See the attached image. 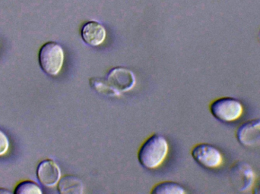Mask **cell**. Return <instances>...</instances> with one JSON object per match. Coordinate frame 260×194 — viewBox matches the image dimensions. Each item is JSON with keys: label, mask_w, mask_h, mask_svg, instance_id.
<instances>
[{"label": "cell", "mask_w": 260, "mask_h": 194, "mask_svg": "<svg viewBox=\"0 0 260 194\" xmlns=\"http://www.w3.org/2000/svg\"><path fill=\"white\" fill-rule=\"evenodd\" d=\"M168 140L160 134H153L141 146L138 160L141 166L147 169H154L163 163L168 156Z\"/></svg>", "instance_id": "obj_1"}, {"label": "cell", "mask_w": 260, "mask_h": 194, "mask_svg": "<svg viewBox=\"0 0 260 194\" xmlns=\"http://www.w3.org/2000/svg\"><path fill=\"white\" fill-rule=\"evenodd\" d=\"M62 47L56 42L46 43L41 47L38 53V62L41 69L50 76L59 74L64 63Z\"/></svg>", "instance_id": "obj_2"}, {"label": "cell", "mask_w": 260, "mask_h": 194, "mask_svg": "<svg viewBox=\"0 0 260 194\" xmlns=\"http://www.w3.org/2000/svg\"><path fill=\"white\" fill-rule=\"evenodd\" d=\"M212 115L223 123H233L244 114V105L239 99L233 97H221L211 103Z\"/></svg>", "instance_id": "obj_3"}, {"label": "cell", "mask_w": 260, "mask_h": 194, "mask_svg": "<svg viewBox=\"0 0 260 194\" xmlns=\"http://www.w3.org/2000/svg\"><path fill=\"white\" fill-rule=\"evenodd\" d=\"M192 158L200 166L207 169L220 167L224 162L221 151L209 143H199L191 151Z\"/></svg>", "instance_id": "obj_4"}, {"label": "cell", "mask_w": 260, "mask_h": 194, "mask_svg": "<svg viewBox=\"0 0 260 194\" xmlns=\"http://www.w3.org/2000/svg\"><path fill=\"white\" fill-rule=\"evenodd\" d=\"M253 168L245 162H238L230 169V180L233 187L240 192L252 188L256 178Z\"/></svg>", "instance_id": "obj_5"}, {"label": "cell", "mask_w": 260, "mask_h": 194, "mask_svg": "<svg viewBox=\"0 0 260 194\" xmlns=\"http://www.w3.org/2000/svg\"><path fill=\"white\" fill-rule=\"evenodd\" d=\"M107 81L120 94L131 91L136 85V77L133 71L123 67L111 69L107 76Z\"/></svg>", "instance_id": "obj_6"}, {"label": "cell", "mask_w": 260, "mask_h": 194, "mask_svg": "<svg viewBox=\"0 0 260 194\" xmlns=\"http://www.w3.org/2000/svg\"><path fill=\"white\" fill-rule=\"evenodd\" d=\"M238 141L245 147H255L260 144V119L247 121L238 128Z\"/></svg>", "instance_id": "obj_7"}, {"label": "cell", "mask_w": 260, "mask_h": 194, "mask_svg": "<svg viewBox=\"0 0 260 194\" xmlns=\"http://www.w3.org/2000/svg\"><path fill=\"white\" fill-rule=\"evenodd\" d=\"M37 176L43 185L47 187H53L60 180V169L53 160H43L38 165Z\"/></svg>", "instance_id": "obj_8"}, {"label": "cell", "mask_w": 260, "mask_h": 194, "mask_svg": "<svg viewBox=\"0 0 260 194\" xmlns=\"http://www.w3.org/2000/svg\"><path fill=\"white\" fill-rule=\"evenodd\" d=\"M105 27L98 21H88L82 28V37L85 44L91 47L102 45L106 39Z\"/></svg>", "instance_id": "obj_9"}, {"label": "cell", "mask_w": 260, "mask_h": 194, "mask_svg": "<svg viewBox=\"0 0 260 194\" xmlns=\"http://www.w3.org/2000/svg\"><path fill=\"white\" fill-rule=\"evenodd\" d=\"M57 189L59 193L81 194L83 193V183L77 177L65 175L58 182Z\"/></svg>", "instance_id": "obj_10"}, {"label": "cell", "mask_w": 260, "mask_h": 194, "mask_svg": "<svg viewBox=\"0 0 260 194\" xmlns=\"http://www.w3.org/2000/svg\"><path fill=\"white\" fill-rule=\"evenodd\" d=\"M90 86L91 87L94 91H95L98 94L102 95L107 96V97H117L121 95L120 92L116 91L109 83L108 81L104 80L103 79L99 77H92L89 80Z\"/></svg>", "instance_id": "obj_11"}, {"label": "cell", "mask_w": 260, "mask_h": 194, "mask_svg": "<svg viewBox=\"0 0 260 194\" xmlns=\"http://www.w3.org/2000/svg\"><path fill=\"white\" fill-rule=\"evenodd\" d=\"M152 194H184L186 193L184 187L173 181H164L158 183L152 188Z\"/></svg>", "instance_id": "obj_12"}, {"label": "cell", "mask_w": 260, "mask_h": 194, "mask_svg": "<svg viewBox=\"0 0 260 194\" xmlns=\"http://www.w3.org/2000/svg\"><path fill=\"white\" fill-rule=\"evenodd\" d=\"M15 194H42L41 187L31 181H21L14 190Z\"/></svg>", "instance_id": "obj_13"}, {"label": "cell", "mask_w": 260, "mask_h": 194, "mask_svg": "<svg viewBox=\"0 0 260 194\" xmlns=\"http://www.w3.org/2000/svg\"><path fill=\"white\" fill-rule=\"evenodd\" d=\"M9 149V140L6 133L0 129V157L7 153Z\"/></svg>", "instance_id": "obj_14"}, {"label": "cell", "mask_w": 260, "mask_h": 194, "mask_svg": "<svg viewBox=\"0 0 260 194\" xmlns=\"http://www.w3.org/2000/svg\"><path fill=\"white\" fill-rule=\"evenodd\" d=\"M3 193H12V192L9 190H6V188H0V194Z\"/></svg>", "instance_id": "obj_15"}, {"label": "cell", "mask_w": 260, "mask_h": 194, "mask_svg": "<svg viewBox=\"0 0 260 194\" xmlns=\"http://www.w3.org/2000/svg\"><path fill=\"white\" fill-rule=\"evenodd\" d=\"M255 193H260V182L258 184L257 187H256V190H254Z\"/></svg>", "instance_id": "obj_16"}, {"label": "cell", "mask_w": 260, "mask_h": 194, "mask_svg": "<svg viewBox=\"0 0 260 194\" xmlns=\"http://www.w3.org/2000/svg\"><path fill=\"white\" fill-rule=\"evenodd\" d=\"M258 39H259V43H260V30H259V34H258Z\"/></svg>", "instance_id": "obj_17"}]
</instances>
